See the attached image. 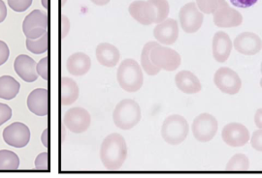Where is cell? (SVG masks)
<instances>
[{
  "instance_id": "obj_9",
  "label": "cell",
  "mask_w": 262,
  "mask_h": 178,
  "mask_svg": "<svg viewBox=\"0 0 262 178\" xmlns=\"http://www.w3.org/2000/svg\"><path fill=\"white\" fill-rule=\"evenodd\" d=\"M193 137L199 142H209L215 138L217 132V121L209 113L198 115L191 126Z\"/></svg>"
},
{
  "instance_id": "obj_21",
  "label": "cell",
  "mask_w": 262,
  "mask_h": 178,
  "mask_svg": "<svg viewBox=\"0 0 262 178\" xmlns=\"http://www.w3.org/2000/svg\"><path fill=\"white\" fill-rule=\"evenodd\" d=\"M175 83L183 93L196 94L202 89L201 83L196 75L187 70L179 72L175 77Z\"/></svg>"
},
{
  "instance_id": "obj_33",
  "label": "cell",
  "mask_w": 262,
  "mask_h": 178,
  "mask_svg": "<svg viewBox=\"0 0 262 178\" xmlns=\"http://www.w3.org/2000/svg\"><path fill=\"white\" fill-rule=\"evenodd\" d=\"M48 66H49L48 57L41 59L40 62H38L37 66H36V71H37L38 75H40L45 81H47L48 78H49Z\"/></svg>"
},
{
  "instance_id": "obj_17",
  "label": "cell",
  "mask_w": 262,
  "mask_h": 178,
  "mask_svg": "<svg viewBox=\"0 0 262 178\" xmlns=\"http://www.w3.org/2000/svg\"><path fill=\"white\" fill-rule=\"evenodd\" d=\"M213 57L219 63H225L232 52V41L227 33L219 31L213 37Z\"/></svg>"
},
{
  "instance_id": "obj_10",
  "label": "cell",
  "mask_w": 262,
  "mask_h": 178,
  "mask_svg": "<svg viewBox=\"0 0 262 178\" xmlns=\"http://www.w3.org/2000/svg\"><path fill=\"white\" fill-rule=\"evenodd\" d=\"M215 86L223 92L228 95L238 93L242 87V81L238 74L228 67H222L214 75Z\"/></svg>"
},
{
  "instance_id": "obj_42",
  "label": "cell",
  "mask_w": 262,
  "mask_h": 178,
  "mask_svg": "<svg viewBox=\"0 0 262 178\" xmlns=\"http://www.w3.org/2000/svg\"><path fill=\"white\" fill-rule=\"evenodd\" d=\"M94 4L97 6H105L107 5L111 0H91Z\"/></svg>"
},
{
  "instance_id": "obj_15",
  "label": "cell",
  "mask_w": 262,
  "mask_h": 178,
  "mask_svg": "<svg viewBox=\"0 0 262 178\" xmlns=\"http://www.w3.org/2000/svg\"><path fill=\"white\" fill-rule=\"evenodd\" d=\"M233 47L244 56H255L262 48V40L253 32H243L235 38Z\"/></svg>"
},
{
  "instance_id": "obj_36",
  "label": "cell",
  "mask_w": 262,
  "mask_h": 178,
  "mask_svg": "<svg viewBox=\"0 0 262 178\" xmlns=\"http://www.w3.org/2000/svg\"><path fill=\"white\" fill-rule=\"evenodd\" d=\"M9 56V47L7 46V44L5 42L0 40V66L3 65L4 63L7 62Z\"/></svg>"
},
{
  "instance_id": "obj_45",
  "label": "cell",
  "mask_w": 262,
  "mask_h": 178,
  "mask_svg": "<svg viewBox=\"0 0 262 178\" xmlns=\"http://www.w3.org/2000/svg\"><path fill=\"white\" fill-rule=\"evenodd\" d=\"M66 2H67V0H61V1H60V6H61V7H62V6H64Z\"/></svg>"
},
{
  "instance_id": "obj_29",
  "label": "cell",
  "mask_w": 262,
  "mask_h": 178,
  "mask_svg": "<svg viewBox=\"0 0 262 178\" xmlns=\"http://www.w3.org/2000/svg\"><path fill=\"white\" fill-rule=\"evenodd\" d=\"M157 9V21L156 23H160L163 20L168 19L170 6L167 0H150Z\"/></svg>"
},
{
  "instance_id": "obj_40",
  "label": "cell",
  "mask_w": 262,
  "mask_h": 178,
  "mask_svg": "<svg viewBox=\"0 0 262 178\" xmlns=\"http://www.w3.org/2000/svg\"><path fill=\"white\" fill-rule=\"evenodd\" d=\"M7 17V8L3 0H0V23L3 22Z\"/></svg>"
},
{
  "instance_id": "obj_41",
  "label": "cell",
  "mask_w": 262,
  "mask_h": 178,
  "mask_svg": "<svg viewBox=\"0 0 262 178\" xmlns=\"http://www.w3.org/2000/svg\"><path fill=\"white\" fill-rule=\"evenodd\" d=\"M41 141H42V143L45 147H49V129H45L43 132L42 137H41Z\"/></svg>"
},
{
  "instance_id": "obj_26",
  "label": "cell",
  "mask_w": 262,
  "mask_h": 178,
  "mask_svg": "<svg viewBox=\"0 0 262 178\" xmlns=\"http://www.w3.org/2000/svg\"><path fill=\"white\" fill-rule=\"evenodd\" d=\"M19 167V157L15 152L0 150V170H16Z\"/></svg>"
},
{
  "instance_id": "obj_19",
  "label": "cell",
  "mask_w": 262,
  "mask_h": 178,
  "mask_svg": "<svg viewBox=\"0 0 262 178\" xmlns=\"http://www.w3.org/2000/svg\"><path fill=\"white\" fill-rule=\"evenodd\" d=\"M28 110L37 116H46L49 113V93L45 88L33 90L28 97Z\"/></svg>"
},
{
  "instance_id": "obj_7",
  "label": "cell",
  "mask_w": 262,
  "mask_h": 178,
  "mask_svg": "<svg viewBox=\"0 0 262 178\" xmlns=\"http://www.w3.org/2000/svg\"><path fill=\"white\" fill-rule=\"evenodd\" d=\"M214 23L221 29L236 28L242 24L243 16L239 11L231 8L225 0H219V5L213 13Z\"/></svg>"
},
{
  "instance_id": "obj_16",
  "label": "cell",
  "mask_w": 262,
  "mask_h": 178,
  "mask_svg": "<svg viewBox=\"0 0 262 178\" xmlns=\"http://www.w3.org/2000/svg\"><path fill=\"white\" fill-rule=\"evenodd\" d=\"M154 36L157 41L165 46H170L176 43L179 38V27L177 20L166 19L158 23L154 29Z\"/></svg>"
},
{
  "instance_id": "obj_12",
  "label": "cell",
  "mask_w": 262,
  "mask_h": 178,
  "mask_svg": "<svg viewBox=\"0 0 262 178\" xmlns=\"http://www.w3.org/2000/svg\"><path fill=\"white\" fill-rule=\"evenodd\" d=\"M30 131L26 124L14 122L3 131V140L12 147H26L30 141Z\"/></svg>"
},
{
  "instance_id": "obj_47",
  "label": "cell",
  "mask_w": 262,
  "mask_h": 178,
  "mask_svg": "<svg viewBox=\"0 0 262 178\" xmlns=\"http://www.w3.org/2000/svg\"><path fill=\"white\" fill-rule=\"evenodd\" d=\"M260 71H261V74H262V62H261V68H260Z\"/></svg>"
},
{
  "instance_id": "obj_34",
  "label": "cell",
  "mask_w": 262,
  "mask_h": 178,
  "mask_svg": "<svg viewBox=\"0 0 262 178\" xmlns=\"http://www.w3.org/2000/svg\"><path fill=\"white\" fill-rule=\"evenodd\" d=\"M12 117V110L8 105L0 103V126L8 121Z\"/></svg>"
},
{
  "instance_id": "obj_25",
  "label": "cell",
  "mask_w": 262,
  "mask_h": 178,
  "mask_svg": "<svg viewBox=\"0 0 262 178\" xmlns=\"http://www.w3.org/2000/svg\"><path fill=\"white\" fill-rule=\"evenodd\" d=\"M159 45L158 42H149L147 43L142 50L141 54V66H142V70H144L147 75H156L159 74L160 72L159 68H157L156 66L154 65L150 62V54L151 48Z\"/></svg>"
},
{
  "instance_id": "obj_27",
  "label": "cell",
  "mask_w": 262,
  "mask_h": 178,
  "mask_svg": "<svg viewBox=\"0 0 262 178\" xmlns=\"http://www.w3.org/2000/svg\"><path fill=\"white\" fill-rule=\"evenodd\" d=\"M250 169V160L244 154H236L229 160L226 171L228 172H246Z\"/></svg>"
},
{
  "instance_id": "obj_3",
  "label": "cell",
  "mask_w": 262,
  "mask_h": 178,
  "mask_svg": "<svg viewBox=\"0 0 262 178\" xmlns=\"http://www.w3.org/2000/svg\"><path fill=\"white\" fill-rule=\"evenodd\" d=\"M142 113L139 104L131 99L122 100L113 112L115 125L122 130H130L141 120Z\"/></svg>"
},
{
  "instance_id": "obj_44",
  "label": "cell",
  "mask_w": 262,
  "mask_h": 178,
  "mask_svg": "<svg viewBox=\"0 0 262 178\" xmlns=\"http://www.w3.org/2000/svg\"><path fill=\"white\" fill-rule=\"evenodd\" d=\"M42 5L44 8H49V0H42Z\"/></svg>"
},
{
  "instance_id": "obj_4",
  "label": "cell",
  "mask_w": 262,
  "mask_h": 178,
  "mask_svg": "<svg viewBox=\"0 0 262 178\" xmlns=\"http://www.w3.org/2000/svg\"><path fill=\"white\" fill-rule=\"evenodd\" d=\"M189 126L185 117L179 114L168 116L162 124L161 137L171 145H178L186 141Z\"/></svg>"
},
{
  "instance_id": "obj_1",
  "label": "cell",
  "mask_w": 262,
  "mask_h": 178,
  "mask_svg": "<svg viewBox=\"0 0 262 178\" xmlns=\"http://www.w3.org/2000/svg\"><path fill=\"white\" fill-rule=\"evenodd\" d=\"M127 157L126 141L122 135L114 133L105 138L100 148V160L108 170L121 169Z\"/></svg>"
},
{
  "instance_id": "obj_14",
  "label": "cell",
  "mask_w": 262,
  "mask_h": 178,
  "mask_svg": "<svg viewBox=\"0 0 262 178\" xmlns=\"http://www.w3.org/2000/svg\"><path fill=\"white\" fill-rule=\"evenodd\" d=\"M222 138L230 147H241L250 141V132L240 123H229L224 127Z\"/></svg>"
},
{
  "instance_id": "obj_20",
  "label": "cell",
  "mask_w": 262,
  "mask_h": 178,
  "mask_svg": "<svg viewBox=\"0 0 262 178\" xmlns=\"http://www.w3.org/2000/svg\"><path fill=\"white\" fill-rule=\"evenodd\" d=\"M97 61L105 67L112 68L119 63L121 54L118 47L109 43H101L96 47Z\"/></svg>"
},
{
  "instance_id": "obj_46",
  "label": "cell",
  "mask_w": 262,
  "mask_h": 178,
  "mask_svg": "<svg viewBox=\"0 0 262 178\" xmlns=\"http://www.w3.org/2000/svg\"><path fill=\"white\" fill-rule=\"evenodd\" d=\"M260 86H261V88H262V79H261V81H260Z\"/></svg>"
},
{
  "instance_id": "obj_24",
  "label": "cell",
  "mask_w": 262,
  "mask_h": 178,
  "mask_svg": "<svg viewBox=\"0 0 262 178\" xmlns=\"http://www.w3.org/2000/svg\"><path fill=\"white\" fill-rule=\"evenodd\" d=\"M20 85L11 75L0 77V99L12 100L19 93Z\"/></svg>"
},
{
  "instance_id": "obj_35",
  "label": "cell",
  "mask_w": 262,
  "mask_h": 178,
  "mask_svg": "<svg viewBox=\"0 0 262 178\" xmlns=\"http://www.w3.org/2000/svg\"><path fill=\"white\" fill-rule=\"evenodd\" d=\"M251 143L253 149L262 152V129L253 132Z\"/></svg>"
},
{
  "instance_id": "obj_38",
  "label": "cell",
  "mask_w": 262,
  "mask_h": 178,
  "mask_svg": "<svg viewBox=\"0 0 262 178\" xmlns=\"http://www.w3.org/2000/svg\"><path fill=\"white\" fill-rule=\"evenodd\" d=\"M258 0H230V2L234 5L235 7L247 9L253 6Z\"/></svg>"
},
{
  "instance_id": "obj_22",
  "label": "cell",
  "mask_w": 262,
  "mask_h": 178,
  "mask_svg": "<svg viewBox=\"0 0 262 178\" xmlns=\"http://www.w3.org/2000/svg\"><path fill=\"white\" fill-rule=\"evenodd\" d=\"M67 71L75 77L84 75L92 67V60L84 53H76L67 59Z\"/></svg>"
},
{
  "instance_id": "obj_31",
  "label": "cell",
  "mask_w": 262,
  "mask_h": 178,
  "mask_svg": "<svg viewBox=\"0 0 262 178\" xmlns=\"http://www.w3.org/2000/svg\"><path fill=\"white\" fill-rule=\"evenodd\" d=\"M33 0H8L10 8L15 12H25L31 6Z\"/></svg>"
},
{
  "instance_id": "obj_28",
  "label": "cell",
  "mask_w": 262,
  "mask_h": 178,
  "mask_svg": "<svg viewBox=\"0 0 262 178\" xmlns=\"http://www.w3.org/2000/svg\"><path fill=\"white\" fill-rule=\"evenodd\" d=\"M48 33L44 34L43 36L36 40H31V39H27V48L30 53L34 55H42L45 54L48 50Z\"/></svg>"
},
{
  "instance_id": "obj_13",
  "label": "cell",
  "mask_w": 262,
  "mask_h": 178,
  "mask_svg": "<svg viewBox=\"0 0 262 178\" xmlns=\"http://www.w3.org/2000/svg\"><path fill=\"white\" fill-rule=\"evenodd\" d=\"M128 12L133 19L143 26H150L157 21V9L150 0L133 1Z\"/></svg>"
},
{
  "instance_id": "obj_32",
  "label": "cell",
  "mask_w": 262,
  "mask_h": 178,
  "mask_svg": "<svg viewBox=\"0 0 262 178\" xmlns=\"http://www.w3.org/2000/svg\"><path fill=\"white\" fill-rule=\"evenodd\" d=\"M35 168L38 170H49V154L43 152L35 159Z\"/></svg>"
},
{
  "instance_id": "obj_5",
  "label": "cell",
  "mask_w": 262,
  "mask_h": 178,
  "mask_svg": "<svg viewBox=\"0 0 262 178\" xmlns=\"http://www.w3.org/2000/svg\"><path fill=\"white\" fill-rule=\"evenodd\" d=\"M150 58V62L159 70L168 72L177 70L182 62L181 57L176 50L170 47H162L159 44L151 48Z\"/></svg>"
},
{
  "instance_id": "obj_30",
  "label": "cell",
  "mask_w": 262,
  "mask_h": 178,
  "mask_svg": "<svg viewBox=\"0 0 262 178\" xmlns=\"http://www.w3.org/2000/svg\"><path fill=\"white\" fill-rule=\"evenodd\" d=\"M197 7L203 14H213L219 5V0H196Z\"/></svg>"
},
{
  "instance_id": "obj_23",
  "label": "cell",
  "mask_w": 262,
  "mask_h": 178,
  "mask_svg": "<svg viewBox=\"0 0 262 178\" xmlns=\"http://www.w3.org/2000/svg\"><path fill=\"white\" fill-rule=\"evenodd\" d=\"M79 86L71 78L63 77L59 83V102L62 106H70L79 98Z\"/></svg>"
},
{
  "instance_id": "obj_8",
  "label": "cell",
  "mask_w": 262,
  "mask_h": 178,
  "mask_svg": "<svg viewBox=\"0 0 262 178\" xmlns=\"http://www.w3.org/2000/svg\"><path fill=\"white\" fill-rule=\"evenodd\" d=\"M179 19L181 28L186 33H195L201 29L204 16L195 2H189L180 10Z\"/></svg>"
},
{
  "instance_id": "obj_11",
  "label": "cell",
  "mask_w": 262,
  "mask_h": 178,
  "mask_svg": "<svg viewBox=\"0 0 262 178\" xmlns=\"http://www.w3.org/2000/svg\"><path fill=\"white\" fill-rule=\"evenodd\" d=\"M92 123L90 113L83 108L69 109L63 116L66 128L74 134H82L86 131Z\"/></svg>"
},
{
  "instance_id": "obj_18",
  "label": "cell",
  "mask_w": 262,
  "mask_h": 178,
  "mask_svg": "<svg viewBox=\"0 0 262 178\" xmlns=\"http://www.w3.org/2000/svg\"><path fill=\"white\" fill-rule=\"evenodd\" d=\"M36 66L37 63L35 60L26 55H20L15 59L14 62V69L16 73L23 81L27 83H33L37 80Z\"/></svg>"
},
{
  "instance_id": "obj_2",
  "label": "cell",
  "mask_w": 262,
  "mask_h": 178,
  "mask_svg": "<svg viewBox=\"0 0 262 178\" xmlns=\"http://www.w3.org/2000/svg\"><path fill=\"white\" fill-rule=\"evenodd\" d=\"M117 80L124 91L137 92L144 83V75L139 63L131 58L123 60L118 69Z\"/></svg>"
},
{
  "instance_id": "obj_43",
  "label": "cell",
  "mask_w": 262,
  "mask_h": 178,
  "mask_svg": "<svg viewBox=\"0 0 262 178\" xmlns=\"http://www.w3.org/2000/svg\"><path fill=\"white\" fill-rule=\"evenodd\" d=\"M60 129H61V140H60V141H61V143L64 141V139H66V125L63 124V122H62V124L60 125Z\"/></svg>"
},
{
  "instance_id": "obj_6",
  "label": "cell",
  "mask_w": 262,
  "mask_h": 178,
  "mask_svg": "<svg viewBox=\"0 0 262 178\" xmlns=\"http://www.w3.org/2000/svg\"><path fill=\"white\" fill-rule=\"evenodd\" d=\"M48 15L42 10H33L23 22V31L26 37L36 40L47 33Z\"/></svg>"
},
{
  "instance_id": "obj_39",
  "label": "cell",
  "mask_w": 262,
  "mask_h": 178,
  "mask_svg": "<svg viewBox=\"0 0 262 178\" xmlns=\"http://www.w3.org/2000/svg\"><path fill=\"white\" fill-rule=\"evenodd\" d=\"M254 123L258 129H262V109H258L254 114Z\"/></svg>"
},
{
  "instance_id": "obj_37",
  "label": "cell",
  "mask_w": 262,
  "mask_h": 178,
  "mask_svg": "<svg viewBox=\"0 0 262 178\" xmlns=\"http://www.w3.org/2000/svg\"><path fill=\"white\" fill-rule=\"evenodd\" d=\"M60 37L61 39H64L70 30V21L66 15L60 16Z\"/></svg>"
}]
</instances>
